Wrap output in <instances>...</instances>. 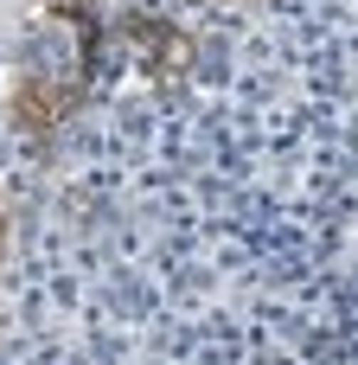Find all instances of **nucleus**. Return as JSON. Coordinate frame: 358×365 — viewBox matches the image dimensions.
Here are the masks:
<instances>
[{"label":"nucleus","instance_id":"1","mask_svg":"<svg viewBox=\"0 0 358 365\" xmlns=\"http://www.w3.org/2000/svg\"><path fill=\"white\" fill-rule=\"evenodd\" d=\"M122 38H135V45L147 51V71H154V77L186 71V38H179L173 26H160V19H128V32H122Z\"/></svg>","mask_w":358,"mask_h":365},{"label":"nucleus","instance_id":"2","mask_svg":"<svg viewBox=\"0 0 358 365\" xmlns=\"http://www.w3.org/2000/svg\"><path fill=\"white\" fill-rule=\"evenodd\" d=\"M64 103H70V90H58V96H45V90H38V83H26V90H19V96H13V109H19V115H32V128H51V122H58V109H64Z\"/></svg>","mask_w":358,"mask_h":365},{"label":"nucleus","instance_id":"3","mask_svg":"<svg viewBox=\"0 0 358 365\" xmlns=\"http://www.w3.org/2000/svg\"><path fill=\"white\" fill-rule=\"evenodd\" d=\"M0 231H6V225H0Z\"/></svg>","mask_w":358,"mask_h":365}]
</instances>
